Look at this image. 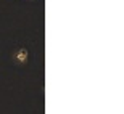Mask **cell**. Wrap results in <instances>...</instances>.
Instances as JSON below:
<instances>
[{
    "instance_id": "obj_1",
    "label": "cell",
    "mask_w": 124,
    "mask_h": 114,
    "mask_svg": "<svg viewBox=\"0 0 124 114\" xmlns=\"http://www.w3.org/2000/svg\"><path fill=\"white\" fill-rule=\"evenodd\" d=\"M13 61L16 64H26L29 61V51L28 48H24V47H18L16 50L13 51Z\"/></svg>"
}]
</instances>
